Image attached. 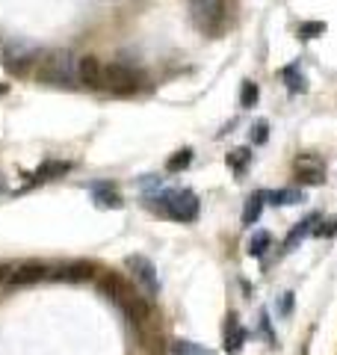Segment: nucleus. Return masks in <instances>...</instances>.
<instances>
[{"mask_svg":"<svg viewBox=\"0 0 337 355\" xmlns=\"http://www.w3.org/2000/svg\"><path fill=\"white\" fill-rule=\"evenodd\" d=\"M313 222H320V214H311V216H305L302 222H296V228L290 231V234H287V240H284V249H287V252H293V249L299 246V243H302V240H305V237L311 234V231H313V228H311Z\"/></svg>","mask_w":337,"mask_h":355,"instance_id":"nucleus-13","label":"nucleus"},{"mask_svg":"<svg viewBox=\"0 0 337 355\" xmlns=\"http://www.w3.org/2000/svg\"><path fill=\"white\" fill-rule=\"evenodd\" d=\"M172 355H216V352L201 347V343H196V340H175L172 343Z\"/></svg>","mask_w":337,"mask_h":355,"instance_id":"nucleus-16","label":"nucleus"},{"mask_svg":"<svg viewBox=\"0 0 337 355\" xmlns=\"http://www.w3.org/2000/svg\"><path fill=\"white\" fill-rule=\"evenodd\" d=\"M249 160H252V151L249 148H234L228 154V166H231L234 172H243L245 166H249Z\"/></svg>","mask_w":337,"mask_h":355,"instance_id":"nucleus-19","label":"nucleus"},{"mask_svg":"<svg viewBox=\"0 0 337 355\" xmlns=\"http://www.w3.org/2000/svg\"><path fill=\"white\" fill-rule=\"evenodd\" d=\"M296 175H299V181L308 187L325 184V163L317 154H302V157H296Z\"/></svg>","mask_w":337,"mask_h":355,"instance_id":"nucleus-7","label":"nucleus"},{"mask_svg":"<svg viewBox=\"0 0 337 355\" xmlns=\"http://www.w3.org/2000/svg\"><path fill=\"white\" fill-rule=\"evenodd\" d=\"M101 86L110 89L112 95H133L142 86V77L125 62H112V65H104V80H101Z\"/></svg>","mask_w":337,"mask_h":355,"instance_id":"nucleus-3","label":"nucleus"},{"mask_svg":"<svg viewBox=\"0 0 337 355\" xmlns=\"http://www.w3.org/2000/svg\"><path fill=\"white\" fill-rule=\"evenodd\" d=\"M269 243H273L269 231H254V237L249 240V254H252V258H261V254L269 249Z\"/></svg>","mask_w":337,"mask_h":355,"instance_id":"nucleus-18","label":"nucleus"},{"mask_svg":"<svg viewBox=\"0 0 337 355\" xmlns=\"http://www.w3.org/2000/svg\"><path fill=\"white\" fill-rule=\"evenodd\" d=\"M245 338H249V331L240 326V320H237V317H228V331H225V349H228L231 355H237V352L243 349Z\"/></svg>","mask_w":337,"mask_h":355,"instance_id":"nucleus-12","label":"nucleus"},{"mask_svg":"<svg viewBox=\"0 0 337 355\" xmlns=\"http://www.w3.org/2000/svg\"><path fill=\"white\" fill-rule=\"evenodd\" d=\"M189 18L205 36H219L225 27V0H189Z\"/></svg>","mask_w":337,"mask_h":355,"instance_id":"nucleus-2","label":"nucleus"},{"mask_svg":"<svg viewBox=\"0 0 337 355\" xmlns=\"http://www.w3.org/2000/svg\"><path fill=\"white\" fill-rule=\"evenodd\" d=\"M189 163H193V151H189V148H184V151H178L175 157H168L166 169H168V172H181V169H187Z\"/></svg>","mask_w":337,"mask_h":355,"instance_id":"nucleus-21","label":"nucleus"},{"mask_svg":"<svg viewBox=\"0 0 337 355\" xmlns=\"http://www.w3.org/2000/svg\"><path fill=\"white\" fill-rule=\"evenodd\" d=\"M266 139H269V125H266V121H257L254 130H252V142H254V146H263Z\"/></svg>","mask_w":337,"mask_h":355,"instance_id":"nucleus-25","label":"nucleus"},{"mask_svg":"<svg viewBox=\"0 0 337 355\" xmlns=\"http://www.w3.org/2000/svg\"><path fill=\"white\" fill-rule=\"evenodd\" d=\"M77 80L89 89H101V80H104V65H101V60L98 57L77 60Z\"/></svg>","mask_w":337,"mask_h":355,"instance_id":"nucleus-9","label":"nucleus"},{"mask_svg":"<svg viewBox=\"0 0 337 355\" xmlns=\"http://www.w3.org/2000/svg\"><path fill=\"white\" fill-rule=\"evenodd\" d=\"M334 234H337V219H329L313 228V237H334Z\"/></svg>","mask_w":337,"mask_h":355,"instance_id":"nucleus-26","label":"nucleus"},{"mask_svg":"<svg viewBox=\"0 0 337 355\" xmlns=\"http://www.w3.org/2000/svg\"><path fill=\"white\" fill-rule=\"evenodd\" d=\"M36 77L48 86H77V57L69 51H51L44 53L36 65Z\"/></svg>","mask_w":337,"mask_h":355,"instance_id":"nucleus-1","label":"nucleus"},{"mask_svg":"<svg viewBox=\"0 0 337 355\" xmlns=\"http://www.w3.org/2000/svg\"><path fill=\"white\" fill-rule=\"evenodd\" d=\"M95 202L101 207H121V198L112 187H95Z\"/></svg>","mask_w":337,"mask_h":355,"instance_id":"nucleus-17","label":"nucleus"},{"mask_svg":"<svg viewBox=\"0 0 337 355\" xmlns=\"http://www.w3.org/2000/svg\"><path fill=\"white\" fill-rule=\"evenodd\" d=\"M320 33H325L322 21H308V24L299 27V36H302V39H313V36H320Z\"/></svg>","mask_w":337,"mask_h":355,"instance_id":"nucleus-24","label":"nucleus"},{"mask_svg":"<svg viewBox=\"0 0 337 355\" xmlns=\"http://www.w3.org/2000/svg\"><path fill=\"white\" fill-rule=\"evenodd\" d=\"M293 308V293H284V302H281V314H290Z\"/></svg>","mask_w":337,"mask_h":355,"instance_id":"nucleus-28","label":"nucleus"},{"mask_svg":"<svg viewBox=\"0 0 337 355\" xmlns=\"http://www.w3.org/2000/svg\"><path fill=\"white\" fill-rule=\"evenodd\" d=\"M157 202L163 205V214L172 216L178 222H193L198 216V196L189 193V190H175V193H166L160 196Z\"/></svg>","mask_w":337,"mask_h":355,"instance_id":"nucleus-4","label":"nucleus"},{"mask_svg":"<svg viewBox=\"0 0 337 355\" xmlns=\"http://www.w3.org/2000/svg\"><path fill=\"white\" fill-rule=\"evenodd\" d=\"M261 331L266 335V340H269V347H275V335H273V329H269V314L263 311L261 314Z\"/></svg>","mask_w":337,"mask_h":355,"instance_id":"nucleus-27","label":"nucleus"},{"mask_svg":"<svg viewBox=\"0 0 337 355\" xmlns=\"http://www.w3.org/2000/svg\"><path fill=\"white\" fill-rule=\"evenodd\" d=\"M257 83H252V80H245L243 83V89H240V107H254L257 104Z\"/></svg>","mask_w":337,"mask_h":355,"instance_id":"nucleus-22","label":"nucleus"},{"mask_svg":"<svg viewBox=\"0 0 337 355\" xmlns=\"http://www.w3.org/2000/svg\"><path fill=\"white\" fill-rule=\"evenodd\" d=\"M62 172H69V163H44L33 181H48L51 175H62Z\"/></svg>","mask_w":337,"mask_h":355,"instance_id":"nucleus-23","label":"nucleus"},{"mask_svg":"<svg viewBox=\"0 0 337 355\" xmlns=\"http://www.w3.org/2000/svg\"><path fill=\"white\" fill-rule=\"evenodd\" d=\"M33 62H36V51H33L30 44H9L3 51V65L15 74H24Z\"/></svg>","mask_w":337,"mask_h":355,"instance_id":"nucleus-8","label":"nucleus"},{"mask_svg":"<svg viewBox=\"0 0 337 355\" xmlns=\"http://www.w3.org/2000/svg\"><path fill=\"white\" fill-rule=\"evenodd\" d=\"M266 198H269V205H275V207H290V205L305 202V193L302 190H275V193H266Z\"/></svg>","mask_w":337,"mask_h":355,"instance_id":"nucleus-15","label":"nucleus"},{"mask_svg":"<svg viewBox=\"0 0 337 355\" xmlns=\"http://www.w3.org/2000/svg\"><path fill=\"white\" fill-rule=\"evenodd\" d=\"M95 275V266L92 263H69V266H62V270H56L53 272V279H62V282H89Z\"/></svg>","mask_w":337,"mask_h":355,"instance_id":"nucleus-11","label":"nucleus"},{"mask_svg":"<svg viewBox=\"0 0 337 355\" xmlns=\"http://www.w3.org/2000/svg\"><path fill=\"white\" fill-rule=\"evenodd\" d=\"M128 270L133 272V279H137V282L145 287V293H148V296H157V293H160V279H157V266H154L148 258H142V254H130V258H128Z\"/></svg>","mask_w":337,"mask_h":355,"instance_id":"nucleus-5","label":"nucleus"},{"mask_svg":"<svg viewBox=\"0 0 337 355\" xmlns=\"http://www.w3.org/2000/svg\"><path fill=\"white\" fill-rule=\"evenodd\" d=\"M9 272H12V270H9V266H0V282L9 279Z\"/></svg>","mask_w":337,"mask_h":355,"instance_id":"nucleus-29","label":"nucleus"},{"mask_svg":"<svg viewBox=\"0 0 337 355\" xmlns=\"http://www.w3.org/2000/svg\"><path fill=\"white\" fill-rule=\"evenodd\" d=\"M44 275H48V270H44L42 263H24V266H18V270L9 272V284L12 287H21V284H33V282H42Z\"/></svg>","mask_w":337,"mask_h":355,"instance_id":"nucleus-10","label":"nucleus"},{"mask_svg":"<svg viewBox=\"0 0 337 355\" xmlns=\"http://www.w3.org/2000/svg\"><path fill=\"white\" fill-rule=\"evenodd\" d=\"M98 287H101V293L110 296L112 302L121 305V308H125L130 299L137 296V291H133V287H130L125 279H121V275H116V272H104V279L98 282Z\"/></svg>","mask_w":337,"mask_h":355,"instance_id":"nucleus-6","label":"nucleus"},{"mask_svg":"<svg viewBox=\"0 0 337 355\" xmlns=\"http://www.w3.org/2000/svg\"><path fill=\"white\" fill-rule=\"evenodd\" d=\"M284 80H287V89H290V92H305V77H302V74H296V65H287V69H284Z\"/></svg>","mask_w":337,"mask_h":355,"instance_id":"nucleus-20","label":"nucleus"},{"mask_svg":"<svg viewBox=\"0 0 337 355\" xmlns=\"http://www.w3.org/2000/svg\"><path fill=\"white\" fill-rule=\"evenodd\" d=\"M263 202H266V193H254L249 196V202H245V210H243V225H254L257 219L263 214Z\"/></svg>","mask_w":337,"mask_h":355,"instance_id":"nucleus-14","label":"nucleus"}]
</instances>
